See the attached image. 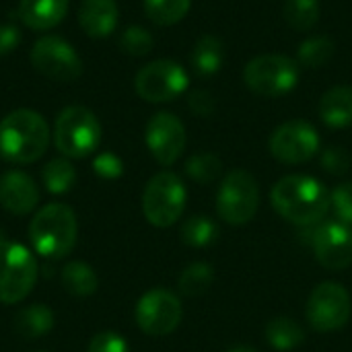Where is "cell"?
Here are the masks:
<instances>
[{
  "label": "cell",
  "instance_id": "d590c367",
  "mask_svg": "<svg viewBox=\"0 0 352 352\" xmlns=\"http://www.w3.org/2000/svg\"><path fill=\"white\" fill-rule=\"evenodd\" d=\"M188 105L196 116H210L214 111V99L208 91H194L188 97Z\"/></svg>",
  "mask_w": 352,
  "mask_h": 352
},
{
  "label": "cell",
  "instance_id": "cb8c5ba5",
  "mask_svg": "<svg viewBox=\"0 0 352 352\" xmlns=\"http://www.w3.org/2000/svg\"><path fill=\"white\" fill-rule=\"evenodd\" d=\"M336 52V43L326 35L307 37L297 52V62L303 68H322L326 66Z\"/></svg>",
  "mask_w": 352,
  "mask_h": 352
},
{
  "label": "cell",
  "instance_id": "4fadbf2b",
  "mask_svg": "<svg viewBox=\"0 0 352 352\" xmlns=\"http://www.w3.org/2000/svg\"><path fill=\"white\" fill-rule=\"evenodd\" d=\"M134 87L144 101L163 103L179 97L188 89V74L173 60H155L138 70Z\"/></svg>",
  "mask_w": 352,
  "mask_h": 352
},
{
  "label": "cell",
  "instance_id": "30bf717a",
  "mask_svg": "<svg viewBox=\"0 0 352 352\" xmlns=\"http://www.w3.org/2000/svg\"><path fill=\"white\" fill-rule=\"evenodd\" d=\"M182 316H184L182 301L177 299L175 293L167 289H151L138 299L134 309L138 328L146 336H155V338L171 334L179 326Z\"/></svg>",
  "mask_w": 352,
  "mask_h": 352
},
{
  "label": "cell",
  "instance_id": "d6986e66",
  "mask_svg": "<svg viewBox=\"0 0 352 352\" xmlns=\"http://www.w3.org/2000/svg\"><path fill=\"white\" fill-rule=\"evenodd\" d=\"M320 118L334 130L352 126V87L338 85L326 91L320 101Z\"/></svg>",
  "mask_w": 352,
  "mask_h": 352
},
{
  "label": "cell",
  "instance_id": "9a60e30c",
  "mask_svg": "<svg viewBox=\"0 0 352 352\" xmlns=\"http://www.w3.org/2000/svg\"><path fill=\"white\" fill-rule=\"evenodd\" d=\"M144 140L157 163L173 165L184 155L186 128L177 116L169 111H159L148 120Z\"/></svg>",
  "mask_w": 352,
  "mask_h": 352
},
{
  "label": "cell",
  "instance_id": "ac0fdd59",
  "mask_svg": "<svg viewBox=\"0 0 352 352\" xmlns=\"http://www.w3.org/2000/svg\"><path fill=\"white\" fill-rule=\"evenodd\" d=\"M68 10V0H21L19 2V19L25 27L33 31L54 29Z\"/></svg>",
  "mask_w": 352,
  "mask_h": 352
},
{
  "label": "cell",
  "instance_id": "8992f818",
  "mask_svg": "<svg viewBox=\"0 0 352 352\" xmlns=\"http://www.w3.org/2000/svg\"><path fill=\"white\" fill-rule=\"evenodd\" d=\"M37 283V260L21 243L0 239V303L14 305L29 297Z\"/></svg>",
  "mask_w": 352,
  "mask_h": 352
},
{
  "label": "cell",
  "instance_id": "2e32d148",
  "mask_svg": "<svg viewBox=\"0 0 352 352\" xmlns=\"http://www.w3.org/2000/svg\"><path fill=\"white\" fill-rule=\"evenodd\" d=\"M39 204V190L25 171H4L0 175V206L16 217H25Z\"/></svg>",
  "mask_w": 352,
  "mask_h": 352
},
{
  "label": "cell",
  "instance_id": "e0dca14e",
  "mask_svg": "<svg viewBox=\"0 0 352 352\" xmlns=\"http://www.w3.org/2000/svg\"><path fill=\"white\" fill-rule=\"evenodd\" d=\"M78 23L89 37L101 39L118 27L116 0H82L78 8Z\"/></svg>",
  "mask_w": 352,
  "mask_h": 352
},
{
  "label": "cell",
  "instance_id": "74e56055",
  "mask_svg": "<svg viewBox=\"0 0 352 352\" xmlns=\"http://www.w3.org/2000/svg\"><path fill=\"white\" fill-rule=\"evenodd\" d=\"M227 352H260L258 349H254V346H245V344H241V346H233V349H229Z\"/></svg>",
  "mask_w": 352,
  "mask_h": 352
},
{
  "label": "cell",
  "instance_id": "f1b7e54d",
  "mask_svg": "<svg viewBox=\"0 0 352 352\" xmlns=\"http://www.w3.org/2000/svg\"><path fill=\"white\" fill-rule=\"evenodd\" d=\"M320 0H287L285 2V21L295 31H309L320 21Z\"/></svg>",
  "mask_w": 352,
  "mask_h": 352
},
{
  "label": "cell",
  "instance_id": "d6a6232c",
  "mask_svg": "<svg viewBox=\"0 0 352 352\" xmlns=\"http://www.w3.org/2000/svg\"><path fill=\"white\" fill-rule=\"evenodd\" d=\"M351 155L342 146H330L322 153V167L332 175H344L351 169Z\"/></svg>",
  "mask_w": 352,
  "mask_h": 352
},
{
  "label": "cell",
  "instance_id": "7c38bea8",
  "mask_svg": "<svg viewBox=\"0 0 352 352\" xmlns=\"http://www.w3.org/2000/svg\"><path fill=\"white\" fill-rule=\"evenodd\" d=\"M270 153L285 165H301L314 159L320 151V134L305 120L280 124L270 136Z\"/></svg>",
  "mask_w": 352,
  "mask_h": 352
},
{
  "label": "cell",
  "instance_id": "7a4b0ae2",
  "mask_svg": "<svg viewBox=\"0 0 352 352\" xmlns=\"http://www.w3.org/2000/svg\"><path fill=\"white\" fill-rule=\"evenodd\" d=\"M50 144L47 122L33 109H14L0 122V157L29 165L43 157Z\"/></svg>",
  "mask_w": 352,
  "mask_h": 352
},
{
  "label": "cell",
  "instance_id": "484cf974",
  "mask_svg": "<svg viewBox=\"0 0 352 352\" xmlns=\"http://www.w3.org/2000/svg\"><path fill=\"white\" fill-rule=\"evenodd\" d=\"M182 241L190 248H206L217 241L219 225L204 214H194L182 225Z\"/></svg>",
  "mask_w": 352,
  "mask_h": 352
},
{
  "label": "cell",
  "instance_id": "9c48e42d",
  "mask_svg": "<svg viewBox=\"0 0 352 352\" xmlns=\"http://www.w3.org/2000/svg\"><path fill=\"white\" fill-rule=\"evenodd\" d=\"M351 295L338 283L318 285L305 303V318L309 326L322 334H330L344 328L351 320Z\"/></svg>",
  "mask_w": 352,
  "mask_h": 352
},
{
  "label": "cell",
  "instance_id": "3957f363",
  "mask_svg": "<svg viewBox=\"0 0 352 352\" xmlns=\"http://www.w3.org/2000/svg\"><path fill=\"white\" fill-rule=\"evenodd\" d=\"M78 237L76 214L68 204L52 202L39 208L29 225V241L35 254L47 260L68 256Z\"/></svg>",
  "mask_w": 352,
  "mask_h": 352
},
{
  "label": "cell",
  "instance_id": "e575fe53",
  "mask_svg": "<svg viewBox=\"0 0 352 352\" xmlns=\"http://www.w3.org/2000/svg\"><path fill=\"white\" fill-rule=\"evenodd\" d=\"M93 171L103 179H118L124 173V163L116 153H101L93 159Z\"/></svg>",
  "mask_w": 352,
  "mask_h": 352
},
{
  "label": "cell",
  "instance_id": "ba28073f",
  "mask_svg": "<svg viewBox=\"0 0 352 352\" xmlns=\"http://www.w3.org/2000/svg\"><path fill=\"white\" fill-rule=\"evenodd\" d=\"M260 206V188L256 177L245 169L229 171L217 192V212L221 221L233 227L248 225Z\"/></svg>",
  "mask_w": 352,
  "mask_h": 352
},
{
  "label": "cell",
  "instance_id": "ffe728a7",
  "mask_svg": "<svg viewBox=\"0 0 352 352\" xmlns=\"http://www.w3.org/2000/svg\"><path fill=\"white\" fill-rule=\"evenodd\" d=\"M225 47L214 35H202L192 50V68L200 76H212L223 68Z\"/></svg>",
  "mask_w": 352,
  "mask_h": 352
},
{
  "label": "cell",
  "instance_id": "44dd1931",
  "mask_svg": "<svg viewBox=\"0 0 352 352\" xmlns=\"http://www.w3.org/2000/svg\"><path fill=\"white\" fill-rule=\"evenodd\" d=\"M54 328V311L47 305L35 303L21 309L14 318V330L19 336L35 340L45 336Z\"/></svg>",
  "mask_w": 352,
  "mask_h": 352
},
{
  "label": "cell",
  "instance_id": "52a82bcc",
  "mask_svg": "<svg viewBox=\"0 0 352 352\" xmlns=\"http://www.w3.org/2000/svg\"><path fill=\"white\" fill-rule=\"evenodd\" d=\"M301 66L297 60L280 54H264L245 64L243 80L260 97H283L299 82Z\"/></svg>",
  "mask_w": 352,
  "mask_h": 352
},
{
  "label": "cell",
  "instance_id": "6da1fadb",
  "mask_svg": "<svg viewBox=\"0 0 352 352\" xmlns=\"http://www.w3.org/2000/svg\"><path fill=\"white\" fill-rule=\"evenodd\" d=\"M274 210L297 227L320 225L332 208L328 188L311 175H287L270 192Z\"/></svg>",
  "mask_w": 352,
  "mask_h": 352
},
{
  "label": "cell",
  "instance_id": "4316f807",
  "mask_svg": "<svg viewBox=\"0 0 352 352\" xmlns=\"http://www.w3.org/2000/svg\"><path fill=\"white\" fill-rule=\"evenodd\" d=\"M192 0H144V12L146 16L161 27L179 23L188 10Z\"/></svg>",
  "mask_w": 352,
  "mask_h": 352
},
{
  "label": "cell",
  "instance_id": "7402d4cb",
  "mask_svg": "<svg viewBox=\"0 0 352 352\" xmlns=\"http://www.w3.org/2000/svg\"><path fill=\"white\" fill-rule=\"evenodd\" d=\"M266 340L274 351L291 352L305 342V332L293 318H274L266 326Z\"/></svg>",
  "mask_w": 352,
  "mask_h": 352
},
{
  "label": "cell",
  "instance_id": "836d02e7",
  "mask_svg": "<svg viewBox=\"0 0 352 352\" xmlns=\"http://www.w3.org/2000/svg\"><path fill=\"white\" fill-rule=\"evenodd\" d=\"M87 352H128V342L118 332H99L91 338Z\"/></svg>",
  "mask_w": 352,
  "mask_h": 352
},
{
  "label": "cell",
  "instance_id": "5bb4252c",
  "mask_svg": "<svg viewBox=\"0 0 352 352\" xmlns=\"http://www.w3.org/2000/svg\"><path fill=\"white\" fill-rule=\"evenodd\" d=\"M316 260L332 272H342L352 264V229L340 221L316 225L311 233Z\"/></svg>",
  "mask_w": 352,
  "mask_h": 352
},
{
  "label": "cell",
  "instance_id": "603a6c76",
  "mask_svg": "<svg viewBox=\"0 0 352 352\" xmlns=\"http://www.w3.org/2000/svg\"><path fill=\"white\" fill-rule=\"evenodd\" d=\"M62 285L74 297H91L99 287V278L87 262H68L62 268Z\"/></svg>",
  "mask_w": 352,
  "mask_h": 352
},
{
  "label": "cell",
  "instance_id": "277c9868",
  "mask_svg": "<svg viewBox=\"0 0 352 352\" xmlns=\"http://www.w3.org/2000/svg\"><path fill=\"white\" fill-rule=\"evenodd\" d=\"M99 140L101 124L89 107L70 105L60 111L54 126V142L66 159H85L93 155Z\"/></svg>",
  "mask_w": 352,
  "mask_h": 352
},
{
  "label": "cell",
  "instance_id": "f546056e",
  "mask_svg": "<svg viewBox=\"0 0 352 352\" xmlns=\"http://www.w3.org/2000/svg\"><path fill=\"white\" fill-rule=\"evenodd\" d=\"M186 173L198 184H212L223 173V161L214 153H196L186 161Z\"/></svg>",
  "mask_w": 352,
  "mask_h": 352
},
{
  "label": "cell",
  "instance_id": "1f68e13d",
  "mask_svg": "<svg viewBox=\"0 0 352 352\" xmlns=\"http://www.w3.org/2000/svg\"><path fill=\"white\" fill-rule=\"evenodd\" d=\"M330 202L336 219L352 229V182L336 186V190L330 194Z\"/></svg>",
  "mask_w": 352,
  "mask_h": 352
},
{
  "label": "cell",
  "instance_id": "8d00e7d4",
  "mask_svg": "<svg viewBox=\"0 0 352 352\" xmlns=\"http://www.w3.org/2000/svg\"><path fill=\"white\" fill-rule=\"evenodd\" d=\"M21 43V31L12 25H0V56L10 54Z\"/></svg>",
  "mask_w": 352,
  "mask_h": 352
},
{
  "label": "cell",
  "instance_id": "4dcf8cb0",
  "mask_svg": "<svg viewBox=\"0 0 352 352\" xmlns=\"http://www.w3.org/2000/svg\"><path fill=\"white\" fill-rule=\"evenodd\" d=\"M155 45L153 35L140 27V25H130L124 29L122 37H120V47L122 52L130 54V56H146Z\"/></svg>",
  "mask_w": 352,
  "mask_h": 352
},
{
  "label": "cell",
  "instance_id": "83f0119b",
  "mask_svg": "<svg viewBox=\"0 0 352 352\" xmlns=\"http://www.w3.org/2000/svg\"><path fill=\"white\" fill-rule=\"evenodd\" d=\"M214 283V270L206 262L190 264L179 276V291L186 297H200L204 295Z\"/></svg>",
  "mask_w": 352,
  "mask_h": 352
},
{
  "label": "cell",
  "instance_id": "f35d334b",
  "mask_svg": "<svg viewBox=\"0 0 352 352\" xmlns=\"http://www.w3.org/2000/svg\"><path fill=\"white\" fill-rule=\"evenodd\" d=\"M37 352H45V351H37Z\"/></svg>",
  "mask_w": 352,
  "mask_h": 352
},
{
  "label": "cell",
  "instance_id": "5b68a950",
  "mask_svg": "<svg viewBox=\"0 0 352 352\" xmlns=\"http://www.w3.org/2000/svg\"><path fill=\"white\" fill-rule=\"evenodd\" d=\"M188 192L179 175L161 171L148 179L142 192V212L153 227L167 229L175 225L186 208Z\"/></svg>",
  "mask_w": 352,
  "mask_h": 352
},
{
  "label": "cell",
  "instance_id": "8fae6325",
  "mask_svg": "<svg viewBox=\"0 0 352 352\" xmlns=\"http://www.w3.org/2000/svg\"><path fill=\"white\" fill-rule=\"evenodd\" d=\"M31 64L43 76L58 82H72L82 74V62L76 50L58 35H45L31 50Z\"/></svg>",
  "mask_w": 352,
  "mask_h": 352
},
{
  "label": "cell",
  "instance_id": "d4e9b609",
  "mask_svg": "<svg viewBox=\"0 0 352 352\" xmlns=\"http://www.w3.org/2000/svg\"><path fill=\"white\" fill-rule=\"evenodd\" d=\"M41 177H43V186L50 194H66L76 184V171L66 157L52 159L43 167Z\"/></svg>",
  "mask_w": 352,
  "mask_h": 352
}]
</instances>
